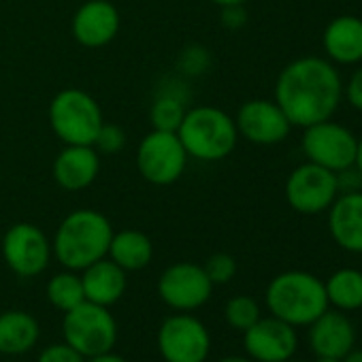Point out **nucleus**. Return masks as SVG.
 I'll return each instance as SVG.
<instances>
[{
  "mask_svg": "<svg viewBox=\"0 0 362 362\" xmlns=\"http://www.w3.org/2000/svg\"><path fill=\"white\" fill-rule=\"evenodd\" d=\"M343 98V81L337 66L317 56H303L281 69L275 81V103L292 128L330 119Z\"/></svg>",
  "mask_w": 362,
  "mask_h": 362,
  "instance_id": "f257e3e1",
  "label": "nucleus"
},
{
  "mask_svg": "<svg viewBox=\"0 0 362 362\" xmlns=\"http://www.w3.org/2000/svg\"><path fill=\"white\" fill-rule=\"evenodd\" d=\"M113 237L111 222L94 209L71 211L58 226L52 252L69 271H83L107 258Z\"/></svg>",
  "mask_w": 362,
  "mask_h": 362,
  "instance_id": "f03ea898",
  "label": "nucleus"
},
{
  "mask_svg": "<svg viewBox=\"0 0 362 362\" xmlns=\"http://www.w3.org/2000/svg\"><path fill=\"white\" fill-rule=\"evenodd\" d=\"M267 307L294 328L309 326L328 309L324 281L307 271L279 273L267 288Z\"/></svg>",
  "mask_w": 362,
  "mask_h": 362,
  "instance_id": "7ed1b4c3",
  "label": "nucleus"
},
{
  "mask_svg": "<svg viewBox=\"0 0 362 362\" xmlns=\"http://www.w3.org/2000/svg\"><path fill=\"white\" fill-rule=\"evenodd\" d=\"M177 136L184 143L190 158L201 162H220L237 147L239 130L235 117L226 111L203 105L186 111L177 128Z\"/></svg>",
  "mask_w": 362,
  "mask_h": 362,
  "instance_id": "20e7f679",
  "label": "nucleus"
},
{
  "mask_svg": "<svg viewBox=\"0 0 362 362\" xmlns=\"http://www.w3.org/2000/svg\"><path fill=\"white\" fill-rule=\"evenodd\" d=\"M103 124L100 105L79 88H66L49 103V126L64 145H94Z\"/></svg>",
  "mask_w": 362,
  "mask_h": 362,
  "instance_id": "39448f33",
  "label": "nucleus"
},
{
  "mask_svg": "<svg viewBox=\"0 0 362 362\" xmlns=\"http://www.w3.org/2000/svg\"><path fill=\"white\" fill-rule=\"evenodd\" d=\"M62 334L64 341L88 360L113 349L117 341V324L109 307L83 300L64 313Z\"/></svg>",
  "mask_w": 362,
  "mask_h": 362,
  "instance_id": "423d86ee",
  "label": "nucleus"
},
{
  "mask_svg": "<svg viewBox=\"0 0 362 362\" xmlns=\"http://www.w3.org/2000/svg\"><path fill=\"white\" fill-rule=\"evenodd\" d=\"M188 151L177 132L151 130L143 136L136 149V168L141 177L153 186H170L184 175Z\"/></svg>",
  "mask_w": 362,
  "mask_h": 362,
  "instance_id": "0eeeda50",
  "label": "nucleus"
},
{
  "mask_svg": "<svg viewBox=\"0 0 362 362\" xmlns=\"http://www.w3.org/2000/svg\"><path fill=\"white\" fill-rule=\"evenodd\" d=\"M284 194L288 205L296 214L303 216L324 214L339 197L337 173L307 160L305 164H298L288 175Z\"/></svg>",
  "mask_w": 362,
  "mask_h": 362,
  "instance_id": "6e6552de",
  "label": "nucleus"
},
{
  "mask_svg": "<svg viewBox=\"0 0 362 362\" xmlns=\"http://www.w3.org/2000/svg\"><path fill=\"white\" fill-rule=\"evenodd\" d=\"M303 151L309 162L320 164L332 173L354 166L358 136L343 124L330 119L303 128Z\"/></svg>",
  "mask_w": 362,
  "mask_h": 362,
  "instance_id": "1a4fd4ad",
  "label": "nucleus"
},
{
  "mask_svg": "<svg viewBox=\"0 0 362 362\" xmlns=\"http://www.w3.org/2000/svg\"><path fill=\"white\" fill-rule=\"evenodd\" d=\"M158 349L166 362H205L211 349L207 326L190 313H177L162 322Z\"/></svg>",
  "mask_w": 362,
  "mask_h": 362,
  "instance_id": "9d476101",
  "label": "nucleus"
},
{
  "mask_svg": "<svg viewBox=\"0 0 362 362\" xmlns=\"http://www.w3.org/2000/svg\"><path fill=\"white\" fill-rule=\"evenodd\" d=\"M211 279L207 277L205 269L194 262H175L166 267L158 279L160 298L181 313L203 307L211 298Z\"/></svg>",
  "mask_w": 362,
  "mask_h": 362,
  "instance_id": "9b49d317",
  "label": "nucleus"
},
{
  "mask_svg": "<svg viewBox=\"0 0 362 362\" xmlns=\"http://www.w3.org/2000/svg\"><path fill=\"white\" fill-rule=\"evenodd\" d=\"M3 258L16 275L35 277L47 269L52 260V243L39 226L20 222L3 237Z\"/></svg>",
  "mask_w": 362,
  "mask_h": 362,
  "instance_id": "f8f14e48",
  "label": "nucleus"
},
{
  "mask_svg": "<svg viewBox=\"0 0 362 362\" xmlns=\"http://www.w3.org/2000/svg\"><path fill=\"white\" fill-rule=\"evenodd\" d=\"M239 136L254 145H277L288 139L292 124L275 100L252 98L243 103L235 117Z\"/></svg>",
  "mask_w": 362,
  "mask_h": 362,
  "instance_id": "ddd939ff",
  "label": "nucleus"
},
{
  "mask_svg": "<svg viewBox=\"0 0 362 362\" xmlns=\"http://www.w3.org/2000/svg\"><path fill=\"white\" fill-rule=\"evenodd\" d=\"M245 351L256 362H286L294 356L298 347V337L294 326L271 315L260 317L243 334Z\"/></svg>",
  "mask_w": 362,
  "mask_h": 362,
  "instance_id": "4468645a",
  "label": "nucleus"
},
{
  "mask_svg": "<svg viewBox=\"0 0 362 362\" xmlns=\"http://www.w3.org/2000/svg\"><path fill=\"white\" fill-rule=\"evenodd\" d=\"M122 26L119 11L109 0H88L73 18V37L79 45L98 49L109 45Z\"/></svg>",
  "mask_w": 362,
  "mask_h": 362,
  "instance_id": "2eb2a0df",
  "label": "nucleus"
},
{
  "mask_svg": "<svg viewBox=\"0 0 362 362\" xmlns=\"http://www.w3.org/2000/svg\"><path fill=\"white\" fill-rule=\"evenodd\" d=\"M54 179L66 192L88 190L100 173V153L92 145H64L54 160Z\"/></svg>",
  "mask_w": 362,
  "mask_h": 362,
  "instance_id": "dca6fc26",
  "label": "nucleus"
},
{
  "mask_svg": "<svg viewBox=\"0 0 362 362\" xmlns=\"http://www.w3.org/2000/svg\"><path fill=\"white\" fill-rule=\"evenodd\" d=\"M356 343V330L343 311L326 309L309 324V345L317 358H343Z\"/></svg>",
  "mask_w": 362,
  "mask_h": 362,
  "instance_id": "f3484780",
  "label": "nucleus"
},
{
  "mask_svg": "<svg viewBox=\"0 0 362 362\" xmlns=\"http://www.w3.org/2000/svg\"><path fill=\"white\" fill-rule=\"evenodd\" d=\"M328 233L341 250L362 254V190L334 199L328 207Z\"/></svg>",
  "mask_w": 362,
  "mask_h": 362,
  "instance_id": "a211bd4d",
  "label": "nucleus"
},
{
  "mask_svg": "<svg viewBox=\"0 0 362 362\" xmlns=\"http://www.w3.org/2000/svg\"><path fill=\"white\" fill-rule=\"evenodd\" d=\"M322 47L326 60H330L332 64L351 66L362 62V18H334L322 35Z\"/></svg>",
  "mask_w": 362,
  "mask_h": 362,
  "instance_id": "6ab92c4d",
  "label": "nucleus"
},
{
  "mask_svg": "<svg viewBox=\"0 0 362 362\" xmlns=\"http://www.w3.org/2000/svg\"><path fill=\"white\" fill-rule=\"evenodd\" d=\"M81 284L86 300L111 307L115 305L126 292V271L117 267L111 258H100L98 262L90 264L81 271Z\"/></svg>",
  "mask_w": 362,
  "mask_h": 362,
  "instance_id": "aec40b11",
  "label": "nucleus"
},
{
  "mask_svg": "<svg viewBox=\"0 0 362 362\" xmlns=\"http://www.w3.org/2000/svg\"><path fill=\"white\" fill-rule=\"evenodd\" d=\"M41 328L35 315L28 311H5L0 313V354L20 356L30 351L39 341Z\"/></svg>",
  "mask_w": 362,
  "mask_h": 362,
  "instance_id": "412c9836",
  "label": "nucleus"
},
{
  "mask_svg": "<svg viewBox=\"0 0 362 362\" xmlns=\"http://www.w3.org/2000/svg\"><path fill=\"white\" fill-rule=\"evenodd\" d=\"M117 267L128 271H141L145 269L153 258V243L151 239L141 230H122L113 233L107 254Z\"/></svg>",
  "mask_w": 362,
  "mask_h": 362,
  "instance_id": "4be33fe9",
  "label": "nucleus"
},
{
  "mask_svg": "<svg viewBox=\"0 0 362 362\" xmlns=\"http://www.w3.org/2000/svg\"><path fill=\"white\" fill-rule=\"evenodd\" d=\"M326 298L339 311H356L362 307V271L339 269L326 281Z\"/></svg>",
  "mask_w": 362,
  "mask_h": 362,
  "instance_id": "5701e85b",
  "label": "nucleus"
},
{
  "mask_svg": "<svg viewBox=\"0 0 362 362\" xmlns=\"http://www.w3.org/2000/svg\"><path fill=\"white\" fill-rule=\"evenodd\" d=\"M45 294H47V300L64 313L75 309L77 305H81L86 300L81 277L77 275V271H69V269L54 275L47 281Z\"/></svg>",
  "mask_w": 362,
  "mask_h": 362,
  "instance_id": "b1692460",
  "label": "nucleus"
},
{
  "mask_svg": "<svg viewBox=\"0 0 362 362\" xmlns=\"http://www.w3.org/2000/svg\"><path fill=\"white\" fill-rule=\"evenodd\" d=\"M186 105L175 94H160L151 109H149V122L151 130H164V132H177L181 119L186 115Z\"/></svg>",
  "mask_w": 362,
  "mask_h": 362,
  "instance_id": "393cba45",
  "label": "nucleus"
},
{
  "mask_svg": "<svg viewBox=\"0 0 362 362\" xmlns=\"http://www.w3.org/2000/svg\"><path fill=\"white\" fill-rule=\"evenodd\" d=\"M224 315H226V322L233 328L245 332L250 326H254L260 320V307H258L256 298H252L247 294H239V296H233L226 303Z\"/></svg>",
  "mask_w": 362,
  "mask_h": 362,
  "instance_id": "a878e982",
  "label": "nucleus"
},
{
  "mask_svg": "<svg viewBox=\"0 0 362 362\" xmlns=\"http://www.w3.org/2000/svg\"><path fill=\"white\" fill-rule=\"evenodd\" d=\"M203 269L214 286H222V284H228L237 275V260L230 254L220 252V254L209 256Z\"/></svg>",
  "mask_w": 362,
  "mask_h": 362,
  "instance_id": "bb28decb",
  "label": "nucleus"
},
{
  "mask_svg": "<svg viewBox=\"0 0 362 362\" xmlns=\"http://www.w3.org/2000/svg\"><path fill=\"white\" fill-rule=\"evenodd\" d=\"M126 145V132L117 126V124H103L96 139H94V149L98 153H105V156H113L117 151H122Z\"/></svg>",
  "mask_w": 362,
  "mask_h": 362,
  "instance_id": "cd10ccee",
  "label": "nucleus"
},
{
  "mask_svg": "<svg viewBox=\"0 0 362 362\" xmlns=\"http://www.w3.org/2000/svg\"><path fill=\"white\" fill-rule=\"evenodd\" d=\"M39 362H86V358L64 341L45 347L39 356Z\"/></svg>",
  "mask_w": 362,
  "mask_h": 362,
  "instance_id": "c85d7f7f",
  "label": "nucleus"
},
{
  "mask_svg": "<svg viewBox=\"0 0 362 362\" xmlns=\"http://www.w3.org/2000/svg\"><path fill=\"white\" fill-rule=\"evenodd\" d=\"M337 188H339V194L362 190V175H360V170L356 166H347V168L339 170L337 173Z\"/></svg>",
  "mask_w": 362,
  "mask_h": 362,
  "instance_id": "c756f323",
  "label": "nucleus"
},
{
  "mask_svg": "<svg viewBox=\"0 0 362 362\" xmlns=\"http://www.w3.org/2000/svg\"><path fill=\"white\" fill-rule=\"evenodd\" d=\"M343 96L354 109L362 111V66H358L347 79V83L343 86Z\"/></svg>",
  "mask_w": 362,
  "mask_h": 362,
  "instance_id": "7c9ffc66",
  "label": "nucleus"
},
{
  "mask_svg": "<svg viewBox=\"0 0 362 362\" xmlns=\"http://www.w3.org/2000/svg\"><path fill=\"white\" fill-rule=\"evenodd\" d=\"M247 20L245 7L243 5H233V7H222V24L226 28H241Z\"/></svg>",
  "mask_w": 362,
  "mask_h": 362,
  "instance_id": "2f4dec72",
  "label": "nucleus"
},
{
  "mask_svg": "<svg viewBox=\"0 0 362 362\" xmlns=\"http://www.w3.org/2000/svg\"><path fill=\"white\" fill-rule=\"evenodd\" d=\"M86 362H128V360H126V358H122V356H117V354H111V351H107V354H103V356L88 358Z\"/></svg>",
  "mask_w": 362,
  "mask_h": 362,
  "instance_id": "473e14b6",
  "label": "nucleus"
},
{
  "mask_svg": "<svg viewBox=\"0 0 362 362\" xmlns=\"http://www.w3.org/2000/svg\"><path fill=\"white\" fill-rule=\"evenodd\" d=\"M341 362H362V349H349L343 358H341Z\"/></svg>",
  "mask_w": 362,
  "mask_h": 362,
  "instance_id": "72a5a7b5",
  "label": "nucleus"
},
{
  "mask_svg": "<svg viewBox=\"0 0 362 362\" xmlns=\"http://www.w3.org/2000/svg\"><path fill=\"white\" fill-rule=\"evenodd\" d=\"M354 166L360 170V175H362V136L358 139V143H356V160H354Z\"/></svg>",
  "mask_w": 362,
  "mask_h": 362,
  "instance_id": "f704fd0d",
  "label": "nucleus"
},
{
  "mask_svg": "<svg viewBox=\"0 0 362 362\" xmlns=\"http://www.w3.org/2000/svg\"><path fill=\"white\" fill-rule=\"evenodd\" d=\"M211 3H216L218 7H233V5H245L250 0H211Z\"/></svg>",
  "mask_w": 362,
  "mask_h": 362,
  "instance_id": "c9c22d12",
  "label": "nucleus"
},
{
  "mask_svg": "<svg viewBox=\"0 0 362 362\" xmlns=\"http://www.w3.org/2000/svg\"><path fill=\"white\" fill-rule=\"evenodd\" d=\"M220 362H252V360L241 358V356H228V358H224V360H220Z\"/></svg>",
  "mask_w": 362,
  "mask_h": 362,
  "instance_id": "e433bc0d",
  "label": "nucleus"
},
{
  "mask_svg": "<svg viewBox=\"0 0 362 362\" xmlns=\"http://www.w3.org/2000/svg\"><path fill=\"white\" fill-rule=\"evenodd\" d=\"M315 362H341L339 358H317Z\"/></svg>",
  "mask_w": 362,
  "mask_h": 362,
  "instance_id": "4c0bfd02",
  "label": "nucleus"
},
{
  "mask_svg": "<svg viewBox=\"0 0 362 362\" xmlns=\"http://www.w3.org/2000/svg\"><path fill=\"white\" fill-rule=\"evenodd\" d=\"M286 362H290V360H286Z\"/></svg>",
  "mask_w": 362,
  "mask_h": 362,
  "instance_id": "58836bf2",
  "label": "nucleus"
}]
</instances>
